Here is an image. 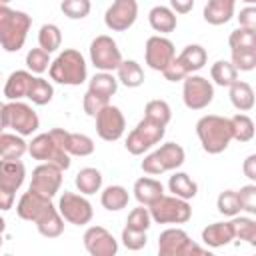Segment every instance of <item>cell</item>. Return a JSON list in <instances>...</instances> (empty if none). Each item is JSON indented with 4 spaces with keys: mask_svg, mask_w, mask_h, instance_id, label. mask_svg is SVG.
Segmentation results:
<instances>
[{
    "mask_svg": "<svg viewBox=\"0 0 256 256\" xmlns=\"http://www.w3.org/2000/svg\"><path fill=\"white\" fill-rule=\"evenodd\" d=\"M234 240H244L250 246H256V220L250 216H232L230 220Z\"/></svg>",
    "mask_w": 256,
    "mask_h": 256,
    "instance_id": "cell-36",
    "label": "cell"
},
{
    "mask_svg": "<svg viewBox=\"0 0 256 256\" xmlns=\"http://www.w3.org/2000/svg\"><path fill=\"white\" fill-rule=\"evenodd\" d=\"M34 224H36L38 232H40L44 238H58V236L64 232V218L60 216V212H58L56 206L48 208Z\"/></svg>",
    "mask_w": 256,
    "mask_h": 256,
    "instance_id": "cell-27",
    "label": "cell"
},
{
    "mask_svg": "<svg viewBox=\"0 0 256 256\" xmlns=\"http://www.w3.org/2000/svg\"><path fill=\"white\" fill-rule=\"evenodd\" d=\"M60 10L70 20H82V18H86L90 14L92 2L90 0H62L60 2Z\"/></svg>",
    "mask_w": 256,
    "mask_h": 256,
    "instance_id": "cell-42",
    "label": "cell"
},
{
    "mask_svg": "<svg viewBox=\"0 0 256 256\" xmlns=\"http://www.w3.org/2000/svg\"><path fill=\"white\" fill-rule=\"evenodd\" d=\"M150 218L156 224H186L192 218V206L188 200H182L178 196H166L162 194L156 202L148 206Z\"/></svg>",
    "mask_w": 256,
    "mask_h": 256,
    "instance_id": "cell-4",
    "label": "cell"
},
{
    "mask_svg": "<svg viewBox=\"0 0 256 256\" xmlns=\"http://www.w3.org/2000/svg\"><path fill=\"white\" fill-rule=\"evenodd\" d=\"M4 128H8L6 126V104L0 102V132H4Z\"/></svg>",
    "mask_w": 256,
    "mask_h": 256,
    "instance_id": "cell-55",
    "label": "cell"
},
{
    "mask_svg": "<svg viewBox=\"0 0 256 256\" xmlns=\"http://www.w3.org/2000/svg\"><path fill=\"white\" fill-rule=\"evenodd\" d=\"M138 18V2L136 0H114L104 12V24L112 32L128 30Z\"/></svg>",
    "mask_w": 256,
    "mask_h": 256,
    "instance_id": "cell-16",
    "label": "cell"
},
{
    "mask_svg": "<svg viewBox=\"0 0 256 256\" xmlns=\"http://www.w3.org/2000/svg\"><path fill=\"white\" fill-rule=\"evenodd\" d=\"M26 98L36 106H46L54 98V86L42 76H32Z\"/></svg>",
    "mask_w": 256,
    "mask_h": 256,
    "instance_id": "cell-32",
    "label": "cell"
},
{
    "mask_svg": "<svg viewBox=\"0 0 256 256\" xmlns=\"http://www.w3.org/2000/svg\"><path fill=\"white\" fill-rule=\"evenodd\" d=\"M62 172L58 166L50 164V162H42L38 164L34 170H32V180H30V186L28 190H34L42 196H48V198H54L62 186Z\"/></svg>",
    "mask_w": 256,
    "mask_h": 256,
    "instance_id": "cell-15",
    "label": "cell"
},
{
    "mask_svg": "<svg viewBox=\"0 0 256 256\" xmlns=\"http://www.w3.org/2000/svg\"><path fill=\"white\" fill-rule=\"evenodd\" d=\"M6 126L20 136H32L40 128V118L34 108L22 100H8L6 104Z\"/></svg>",
    "mask_w": 256,
    "mask_h": 256,
    "instance_id": "cell-11",
    "label": "cell"
},
{
    "mask_svg": "<svg viewBox=\"0 0 256 256\" xmlns=\"http://www.w3.org/2000/svg\"><path fill=\"white\" fill-rule=\"evenodd\" d=\"M168 190L182 200H192L198 194V184L186 172H174L168 178Z\"/></svg>",
    "mask_w": 256,
    "mask_h": 256,
    "instance_id": "cell-30",
    "label": "cell"
},
{
    "mask_svg": "<svg viewBox=\"0 0 256 256\" xmlns=\"http://www.w3.org/2000/svg\"><path fill=\"white\" fill-rule=\"evenodd\" d=\"M0 248H2V234H0Z\"/></svg>",
    "mask_w": 256,
    "mask_h": 256,
    "instance_id": "cell-59",
    "label": "cell"
},
{
    "mask_svg": "<svg viewBox=\"0 0 256 256\" xmlns=\"http://www.w3.org/2000/svg\"><path fill=\"white\" fill-rule=\"evenodd\" d=\"M52 198L48 196H42L34 190H28L20 196L18 204H16V214L22 218V220H28V222H36L48 208H52Z\"/></svg>",
    "mask_w": 256,
    "mask_h": 256,
    "instance_id": "cell-18",
    "label": "cell"
},
{
    "mask_svg": "<svg viewBox=\"0 0 256 256\" xmlns=\"http://www.w3.org/2000/svg\"><path fill=\"white\" fill-rule=\"evenodd\" d=\"M186 160V152L180 144L176 142H166L162 144L160 148H156L154 152H150L148 156H144L142 160V170L150 176H158V174H164V172H170V170H176L184 164Z\"/></svg>",
    "mask_w": 256,
    "mask_h": 256,
    "instance_id": "cell-5",
    "label": "cell"
},
{
    "mask_svg": "<svg viewBox=\"0 0 256 256\" xmlns=\"http://www.w3.org/2000/svg\"><path fill=\"white\" fill-rule=\"evenodd\" d=\"M216 208L220 214L232 218L236 214H240V202H238V194L236 190H224L218 194V200H216Z\"/></svg>",
    "mask_w": 256,
    "mask_h": 256,
    "instance_id": "cell-44",
    "label": "cell"
},
{
    "mask_svg": "<svg viewBox=\"0 0 256 256\" xmlns=\"http://www.w3.org/2000/svg\"><path fill=\"white\" fill-rule=\"evenodd\" d=\"M58 212L60 216L74 224V226H84L92 220L94 216V210H92V204L90 200L84 196V194H76V192H62L60 194V200H58Z\"/></svg>",
    "mask_w": 256,
    "mask_h": 256,
    "instance_id": "cell-12",
    "label": "cell"
},
{
    "mask_svg": "<svg viewBox=\"0 0 256 256\" xmlns=\"http://www.w3.org/2000/svg\"><path fill=\"white\" fill-rule=\"evenodd\" d=\"M28 154L34 160L40 162H50L54 166H58L60 170H68L70 168V154L54 140V136L50 132L38 134L28 142Z\"/></svg>",
    "mask_w": 256,
    "mask_h": 256,
    "instance_id": "cell-6",
    "label": "cell"
},
{
    "mask_svg": "<svg viewBox=\"0 0 256 256\" xmlns=\"http://www.w3.org/2000/svg\"><path fill=\"white\" fill-rule=\"evenodd\" d=\"M14 198H16V192H14V190L0 186V210H2V212L10 210V208L14 206Z\"/></svg>",
    "mask_w": 256,
    "mask_h": 256,
    "instance_id": "cell-52",
    "label": "cell"
},
{
    "mask_svg": "<svg viewBox=\"0 0 256 256\" xmlns=\"http://www.w3.org/2000/svg\"><path fill=\"white\" fill-rule=\"evenodd\" d=\"M236 0H208L204 6V20L212 26H222L234 18Z\"/></svg>",
    "mask_w": 256,
    "mask_h": 256,
    "instance_id": "cell-20",
    "label": "cell"
},
{
    "mask_svg": "<svg viewBox=\"0 0 256 256\" xmlns=\"http://www.w3.org/2000/svg\"><path fill=\"white\" fill-rule=\"evenodd\" d=\"M108 102H110L108 98H102V96H98V94H94V92H90V90H86V94H84V98H82L84 112H86L88 116H92V118H94Z\"/></svg>",
    "mask_w": 256,
    "mask_h": 256,
    "instance_id": "cell-49",
    "label": "cell"
},
{
    "mask_svg": "<svg viewBox=\"0 0 256 256\" xmlns=\"http://www.w3.org/2000/svg\"><path fill=\"white\" fill-rule=\"evenodd\" d=\"M174 56H176V48H174L170 38H166L162 34H154V36H150L146 40L144 60H146L148 68H152L156 72H162L172 62Z\"/></svg>",
    "mask_w": 256,
    "mask_h": 256,
    "instance_id": "cell-14",
    "label": "cell"
},
{
    "mask_svg": "<svg viewBox=\"0 0 256 256\" xmlns=\"http://www.w3.org/2000/svg\"><path fill=\"white\" fill-rule=\"evenodd\" d=\"M28 152V142L20 134H10V132H0V158L16 160L22 158Z\"/></svg>",
    "mask_w": 256,
    "mask_h": 256,
    "instance_id": "cell-28",
    "label": "cell"
},
{
    "mask_svg": "<svg viewBox=\"0 0 256 256\" xmlns=\"http://www.w3.org/2000/svg\"><path fill=\"white\" fill-rule=\"evenodd\" d=\"M96 134L104 140V142H116L122 138L124 130H126V118L122 114V110L114 104H106L96 116Z\"/></svg>",
    "mask_w": 256,
    "mask_h": 256,
    "instance_id": "cell-13",
    "label": "cell"
},
{
    "mask_svg": "<svg viewBox=\"0 0 256 256\" xmlns=\"http://www.w3.org/2000/svg\"><path fill=\"white\" fill-rule=\"evenodd\" d=\"M32 26V18L22 10H12L10 6H0V46L6 52H18Z\"/></svg>",
    "mask_w": 256,
    "mask_h": 256,
    "instance_id": "cell-3",
    "label": "cell"
},
{
    "mask_svg": "<svg viewBox=\"0 0 256 256\" xmlns=\"http://www.w3.org/2000/svg\"><path fill=\"white\" fill-rule=\"evenodd\" d=\"M162 74H164V78L168 80V82H182L186 76H188V72L184 70V66L178 62V58L174 56L172 58V62L162 70Z\"/></svg>",
    "mask_w": 256,
    "mask_h": 256,
    "instance_id": "cell-50",
    "label": "cell"
},
{
    "mask_svg": "<svg viewBox=\"0 0 256 256\" xmlns=\"http://www.w3.org/2000/svg\"><path fill=\"white\" fill-rule=\"evenodd\" d=\"M170 8L174 14H188L194 8V0H170Z\"/></svg>",
    "mask_w": 256,
    "mask_h": 256,
    "instance_id": "cell-54",
    "label": "cell"
},
{
    "mask_svg": "<svg viewBox=\"0 0 256 256\" xmlns=\"http://www.w3.org/2000/svg\"><path fill=\"white\" fill-rule=\"evenodd\" d=\"M144 118H148V120H152L156 124L168 126V122L172 120V108H170V104L166 100H160V98L150 100L144 106Z\"/></svg>",
    "mask_w": 256,
    "mask_h": 256,
    "instance_id": "cell-41",
    "label": "cell"
},
{
    "mask_svg": "<svg viewBox=\"0 0 256 256\" xmlns=\"http://www.w3.org/2000/svg\"><path fill=\"white\" fill-rule=\"evenodd\" d=\"M196 136L206 154H220L232 142L230 118L218 114H206L196 122Z\"/></svg>",
    "mask_w": 256,
    "mask_h": 256,
    "instance_id": "cell-1",
    "label": "cell"
},
{
    "mask_svg": "<svg viewBox=\"0 0 256 256\" xmlns=\"http://www.w3.org/2000/svg\"><path fill=\"white\" fill-rule=\"evenodd\" d=\"M210 78L214 80V84L228 88L234 80H238V70L230 60H218L210 66Z\"/></svg>",
    "mask_w": 256,
    "mask_h": 256,
    "instance_id": "cell-37",
    "label": "cell"
},
{
    "mask_svg": "<svg viewBox=\"0 0 256 256\" xmlns=\"http://www.w3.org/2000/svg\"><path fill=\"white\" fill-rule=\"evenodd\" d=\"M126 226L128 228H134V230H142V232H148V228L152 226V218H150V212H148V206L144 208L142 204L138 208H134L128 218H126Z\"/></svg>",
    "mask_w": 256,
    "mask_h": 256,
    "instance_id": "cell-45",
    "label": "cell"
},
{
    "mask_svg": "<svg viewBox=\"0 0 256 256\" xmlns=\"http://www.w3.org/2000/svg\"><path fill=\"white\" fill-rule=\"evenodd\" d=\"M88 90L102 96V98H112L118 90V78H114L112 72H96L90 80H88Z\"/></svg>",
    "mask_w": 256,
    "mask_h": 256,
    "instance_id": "cell-33",
    "label": "cell"
},
{
    "mask_svg": "<svg viewBox=\"0 0 256 256\" xmlns=\"http://www.w3.org/2000/svg\"><path fill=\"white\" fill-rule=\"evenodd\" d=\"M228 94H230V102L236 110L240 112H248L254 108V90L248 82L244 80H234L230 86H228Z\"/></svg>",
    "mask_w": 256,
    "mask_h": 256,
    "instance_id": "cell-26",
    "label": "cell"
},
{
    "mask_svg": "<svg viewBox=\"0 0 256 256\" xmlns=\"http://www.w3.org/2000/svg\"><path fill=\"white\" fill-rule=\"evenodd\" d=\"M242 170H244V176L248 178V180H256V154H250V156H246V160H244V164H242Z\"/></svg>",
    "mask_w": 256,
    "mask_h": 256,
    "instance_id": "cell-53",
    "label": "cell"
},
{
    "mask_svg": "<svg viewBox=\"0 0 256 256\" xmlns=\"http://www.w3.org/2000/svg\"><path fill=\"white\" fill-rule=\"evenodd\" d=\"M230 62L234 64L236 70L240 72H250L256 68V48L254 50H238V52H232V58Z\"/></svg>",
    "mask_w": 256,
    "mask_h": 256,
    "instance_id": "cell-48",
    "label": "cell"
},
{
    "mask_svg": "<svg viewBox=\"0 0 256 256\" xmlns=\"http://www.w3.org/2000/svg\"><path fill=\"white\" fill-rule=\"evenodd\" d=\"M120 240H122V244H124L128 250H134V252H136V250H142V248L146 246L148 236H146V232H142V230H134V228L124 226Z\"/></svg>",
    "mask_w": 256,
    "mask_h": 256,
    "instance_id": "cell-47",
    "label": "cell"
},
{
    "mask_svg": "<svg viewBox=\"0 0 256 256\" xmlns=\"http://www.w3.org/2000/svg\"><path fill=\"white\" fill-rule=\"evenodd\" d=\"M242 2H246V4H254L256 0H242Z\"/></svg>",
    "mask_w": 256,
    "mask_h": 256,
    "instance_id": "cell-58",
    "label": "cell"
},
{
    "mask_svg": "<svg viewBox=\"0 0 256 256\" xmlns=\"http://www.w3.org/2000/svg\"><path fill=\"white\" fill-rule=\"evenodd\" d=\"M148 22H150V28L158 34H170L178 26L176 14L172 12L170 6H154L148 12Z\"/></svg>",
    "mask_w": 256,
    "mask_h": 256,
    "instance_id": "cell-22",
    "label": "cell"
},
{
    "mask_svg": "<svg viewBox=\"0 0 256 256\" xmlns=\"http://www.w3.org/2000/svg\"><path fill=\"white\" fill-rule=\"evenodd\" d=\"M48 74H50V80L56 84L80 86L88 78V64L78 50L66 48L50 62Z\"/></svg>",
    "mask_w": 256,
    "mask_h": 256,
    "instance_id": "cell-2",
    "label": "cell"
},
{
    "mask_svg": "<svg viewBox=\"0 0 256 256\" xmlns=\"http://www.w3.org/2000/svg\"><path fill=\"white\" fill-rule=\"evenodd\" d=\"M82 240L86 252L92 256H114L118 252V240L104 226H90Z\"/></svg>",
    "mask_w": 256,
    "mask_h": 256,
    "instance_id": "cell-17",
    "label": "cell"
},
{
    "mask_svg": "<svg viewBox=\"0 0 256 256\" xmlns=\"http://www.w3.org/2000/svg\"><path fill=\"white\" fill-rule=\"evenodd\" d=\"M232 240H234V234H232L230 222H214V224H208L202 230V242L206 246H210V248L226 246Z\"/></svg>",
    "mask_w": 256,
    "mask_h": 256,
    "instance_id": "cell-23",
    "label": "cell"
},
{
    "mask_svg": "<svg viewBox=\"0 0 256 256\" xmlns=\"http://www.w3.org/2000/svg\"><path fill=\"white\" fill-rule=\"evenodd\" d=\"M158 254L160 256H190V254H206L182 228H166L158 236Z\"/></svg>",
    "mask_w": 256,
    "mask_h": 256,
    "instance_id": "cell-9",
    "label": "cell"
},
{
    "mask_svg": "<svg viewBox=\"0 0 256 256\" xmlns=\"http://www.w3.org/2000/svg\"><path fill=\"white\" fill-rule=\"evenodd\" d=\"M166 134V126L162 124H156L148 118H142L136 128L128 134L126 138V150L132 154V156H140L144 152H148L152 146H156Z\"/></svg>",
    "mask_w": 256,
    "mask_h": 256,
    "instance_id": "cell-7",
    "label": "cell"
},
{
    "mask_svg": "<svg viewBox=\"0 0 256 256\" xmlns=\"http://www.w3.org/2000/svg\"><path fill=\"white\" fill-rule=\"evenodd\" d=\"M90 62L100 72H114L122 62V52L116 40L108 34H100L90 42Z\"/></svg>",
    "mask_w": 256,
    "mask_h": 256,
    "instance_id": "cell-10",
    "label": "cell"
},
{
    "mask_svg": "<svg viewBox=\"0 0 256 256\" xmlns=\"http://www.w3.org/2000/svg\"><path fill=\"white\" fill-rule=\"evenodd\" d=\"M24 178H26V166L20 158L16 160L0 158V186L16 192L24 184Z\"/></svg>",
    "mask_w": 256,
    "mask_h": 256,
    "instance_id": "cell-19",
    "label": "cell"
},
{
    "mask_svg": "<svg viewBox=\"0 0 256 256\" xmlns=\"http://www.w3.org/2000/svg\"><path fill=\"white\" fill-rule=\"evenodd\" d=\"M48 66H50V54L46 50H42L40 46L28 50V54H26V68H28V72L42 74V72L48 70Z\"/></svg>",
    "mask_w": 256,
    "mask_h": 256,
    "instance_id": "cell-43",
    "label": "cell"
},
{
    "mask_svg": "<svg viewBox=\"0 0 256 256\" xmlns=\"http://www.w3.org/2000/svg\"><path fill=\"white\" fill-rule=\"evenodd\" d=\"M30 80H32V72H28V70L12 72L8 76V80L4 82V96L8 100H22V98H26Z\"/></svg>",
    "mask_w": 256,
    "mask_h": 256,
    "instance_id": "cell-25",
    "label": "cell"
},
{
    "mask_svg": "<svg viewBox=\"0 0 256 256\" xmlns=\"http://www.w3.org/2000/svg\"><path fill=\"white\" fill-rule=\"evenodd\" d=\"M182 100L190 110H204L214 100V86L200 74H188L182 80Z\"/></svg>",
    "mask_w": 256,
    "mask_h": 256,
    "instance_id": "cell-8",
    "label": "cell"
},
{
    "mask_svg": "<svg viewBox=\"0 0 256 256\" xmlns=\"http://www.w3.org/2000/svg\"><path fill=\"white\" fill-rule=\"evenodd\" d=\"M74 184H76L78 192L84 194V196L96 194L102 188V174H100V170H96L92 166H86V168L78 170V174L74 178Z\"/></svg>",
    "mask_w": 256,
    "mask_h": 256,
    "instance_id": "cell-29",
    "label": "cell"
},
{
    "mask_svg": "<svg viewBox=\"0 0 256 256\" xmlns=\"http://www.w3.org/2000/svg\"><path fill=\"white\" fill-rule=\"evenodd\" d=\"M62 44V32L56 24L48 22V24H42L40 30H38V46L42 50H46L48 54L56 52Z\"/></svg>",
    "mask_w": 256,
    "mask_h": 256,
    "instance_id": "cell-39",
    "label": "cell"
},
{
    "mask_svg": "<svg viewBox=\"0 0 256 256\" xmlns=\"http://www.w3.org/2000/svg\"><path fill=\"white\" fill-rule=\"evenodd\" d=\"M128 190L120 184H112V186H106L100 194V204L108 210V212H118L122 208L128 206Z\"/></svg>",
    "mask_w": 256,
    "mask_h": 256,
    "instance_id": "cell-31",
    "label": "cell"
},
{
    "mask_svg": "<svg viewBox=\"0 0 256 256\" xmlns=\"http://www.w3.org/2000/svg\"><path fill=\"white\" fill-rule=\"evenodd\" d=\"M236 194H238L240 210H244L246 214L254 216L256 214V184L250 182V184L242 186L240 190H236Z\"/></svg>",
    "mask_w": 256,
    "mask_h": 256,
    "instance_id": "cell-46",
    "label": "cell"
},
{
    "mask_svg": "<svg viewBox=\"0 0 256 256\" xmlns=\"http://www.w3.org/2000/svg\"><path fill=\"white\" fill-rule=\"evenodd\" d=\"M134 198L138 200V204L142 206H150L152 202H156L162 194H164V186L160 180L156 178H150V176H142L134 182Z\"/></svg>",
    "mask_w": 256,
    "mask_h": 256,
    "instance_id": "cell-21",
    "label": "cell"
},
{
    "mask_svg": "<svg viewBox=\"0 0 256 256\" xmlns=\"http://www.w3.org/2000/svg\"><path fill=\"white\" fill-rule=\"evenodd\" d=\"M4 230H6V220H4L2 216H0V234H2Z\"/></svg>",
    "mask_w": 256,
    "mask_h": 256,
    "instance_id": "cell-56",
    "label": "cell"
},
{
    "mask_svg": "<svg viewBox=\"0 0 256 256\" xmlns=\"http://www.w3.org/2000/svg\"><path fill=\"white\" fill-rule=\"evenodd\" d=\"M116 72H118V82H122L126 88H138L144 82V70L136 60H122Z\"/></svg>",
    "mask_w": 256,
    "mask_h": 256,
    "instance_id": "cell-35",
    "label": "cell"
},
{
    "mask_svg": "<svg viewBox=\"0 0 256 256\" xmlns=\"http://www.w3.org/2000/svg\"><path fill=\"white\" fill-rule=\"evenodd\" d=\"M228 46H230V52L254 50V48H256V30L238 26L236 30L230 32V36H228Z\"/></svg>",
    "mask_w": 256,
    "mask_h": 256,
    "instance_id": "cell-40",
    "label": "cell"
},
{
    "mask_svg": "<svg viewBox=\"0 0 256 256\" xmlns=\"http://www.w3.org/2000/svg\"><path fill=\"white\" fill-rule=\"evenodd\" d=\"M178 62L184 66V70L188 74H196L198 70H202L206 66V60H208V52L206 48H202L200 44H188L178 56Z\"/></svg>",
    "mask_w": 256,
    "mask_h": 256,
    "instance_id": "cell-24",
    "label": "cell"
},
{
    "mask_svg": "<svg viewBox=\"0 0 256 256\" xmlns=\"http://www.w3.org/2000/svg\"><path fill=\"white\" fill-rule=\"evenodd\" d=\"M10 4V0H0V6H8Z\"/></svg>",
    "mask_w": 256,
    "mask_h": 256,
    "instance_id": "cell-57",
    "label": "cell"
},
{
    "mask_svg": "<svg viewBox=\"0 0 256 256\" xmlns=\"http://www.w3.org/2000/svg\"><path fill=\"white\" fill-rule=\"evenodd\" d=\"M62 146L70 156H90L94 152V140L80 132H66Z\"/></svg>",
    "mask_w": 256,
    "mask_h": 256,
    "instance_id": "cell-34",
    "label": "cell"
},
{
    "mask_svg": "<svg viewBox=\"0 0 256 256\" xmlns=\"http://www.w3.org/2000/svg\"><path fill=\"white\" fill-rule=\"evenodd\" d=\"M230 126H232V140H238V142H250L254 138V120L244 114V112H238L230 118Z\"/></svg>",
    "mask_w": 256,
    "mask_h": 256,
    "instance_id": "cell-38",
    "label": "cell"
},
{
    "mask_svg": "<svg viewBox=\"0 0 256 256\" xmlns=\"http://www.w3.org/2000/svg\"><path fill=\"white\" fill-rule=\"evenodd\" d=\"M236 18H238V24H240L242 28L256 30V8H254L252 4H248L246 8H242Z\"/></svg>",
    "mask_w": 256,
    "mask_h": 256,
    "instance_id": "cell-51",
    "label": "cell"
}]
</instances>
